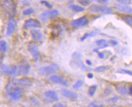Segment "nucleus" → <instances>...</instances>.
<instances>
[{
  "instance_id": "obj_29",
  "label": "nucleus",
  "mask_w": 132,
  "mask_h": 107,
  "mask_svg": "<svg viewBox=\"0 0 132 107\" xmlns=\"http://www.w3.org/2000/svg\"><path fill=\"white\" fill-rule=\"evenodd\" d=\"M88 107H104V105H100L95 102H92L88 105Z\"/></svg>"
},
{
  "instance_id": "obj_20",
  "label": "nucleus",
  "mask_w": 132,
  "mask_h": 107,
  "mask_svg": "<svg viewBox=\"0 0 132 107\" xmlns=\"http://www.w3.org/2000/svg\"><path fill=\"white\" fill-rule=\"evenodd\" d=\"M116 90L119 94H122V95L126 96L127 94L128 93V90L126 87L124 86H120V87H118L116 89Z\"/></svg>"
},
{
  "instance_id": "obj_6",
  "label": "nucleus",
  "mask_w": 132,
  "mask_h": 107,
  "mask_svg": "<svg viewBox=\"0 0 132 107\" xmlns=\"http://www.w3.org/2000/svg\"><path fill=\"white\" fill-rule=\"evenodd\" d=\"M59 13H60L57 10H49V11H47L43 13L39 18L43 22L46 23V22L49 21L52 19H53L58 16Z\"/></svg>"
},
{
  "instance_id": "obj_31",
  "label": "nucleus",
  "mask_w": 132,
  "mask_h": 107,
  "mask_svg": "<svg viewBox=\"0 0 132 107\" xmlns=\"http://www.w3.org/2000/svg\"><path fill=\"white\" fill-rule=\"evenodd\" d=\"M119 100V98L118 96H114V97L111 98V99L108 100V102L109 103H116Z\"/></svg>"
},
{
  "instance_id": "obj_34",
  "label": "nucleus",
  "mask_w": 132,
  "mask_h": 107,
  "mask_svg": "<svg viewBox=\"0 0 132 107\" xmlns=\"http://www.w3.org/2000/svg\"><path fill=\"white\" fill-rule=\"evenodd\" d=\"M53 107H65V105H64L63 103L58 102L53 105Z\"/></svg>"
},
{
  "instance_id": "obj_25",
  "label": "nucleus",
  "mask_w": 132,
  "mask_h": 107,
  "mask_svg": "<svg viewBox=\"0 0 132 107\" xmlns=\"http://www.w3.org/2000/svg\"><path fill=\"white\" fill-rule=\"evenodd\" d=\"M78 2L82 6L86 7L89 6L91 3V1L90 0H78Z\"/></svg>"
},
{
  "instance_id": "obj_22",
  "label": "nucleus",
  "mask_w": 132,
  "mask_h": 107,
  "mask_svg": "<svg viewBox=\"0 0 132 107\" xmlns=\"http://www.w3.org/2000/svg\"><path fill=\"white\" fill-rule=\"evenodd\" d=\"M109 69H110L109 66H101L97 67V68H95L94 70L97 72H103L109 70Z\"/></svg>"
},
{
  "instance_id": "obj_26",
  "label": "nucleus",
  "mask_w": 132,
  "mask_h": 107,
  "mask_svg": "<svg viewBox=\"0 0 132 107\" xmlns=\"http://www.w3.org/2000/svg\"><path fill=\"white\" fill-rule=\"evenodd\" d=\"M118 72L119 73H123V74H127V75H129L132 76V71L129 70L124 69H120L118 70Z\"/></svg>"
},
{
  "instance_id": "obj_8",
  "label": "nucleus",
  "mask_w": 132,
  "mask_h": 107,
  "mask_svg": "<svg viewBox=\"0 0 132 107\" xmlns=\"http://www.w3.org/2000/svg\"><path fill=\"white\" fill-rule=\"evenodd\" d=\"M89 23V20L86 16H82L73 20L71 25L74 28H80L86 26Z\"/></svg>"
},
{
  "instance_id": "obj_23",
  "label": "nucleus",
  "mask_w": 132,
  "mask_h": 107,
  "mask_svg": "<svg viewBox=\"0 0 132 107\" xmlns=\"http://www.w3.org/2000/svg\"><path fill=\"white\" fill-rule=\"evenodd\" d=\"M96 89H97V85H93L90 86V87H89V89H88V94H89L90 96H94L95 93L96 91Z\"/></svg>"
},
{
  "instance_id": "obj_39",
  "label": "nucleus",
  "mask_w": 132,
  "mask_h": 107,
  "mask_svg": "<svg viewBox=\"0 0 132 107\" xmlns=\"http://www.w3.org/2000/svg\"><path fill=\"white\" fill-rule=\"evenodd\" d=\"M86 63L88 65H89V66H90V65H92V62H91V61H90V60H86Z\"/></svg>"
},
{
  "instance_id": "obj_32",
  "label": "nucleus",
  "mask_w": 132,
  "mask_h": 107,
  "mask_svg": "<svg viewBox=\"0 0 132 107\" xmlns=\"http://www.w3.org/2000/svg\"><path fill=\"white\" fill-rule=\"evenodd\" d=\"M41 4H44V6H46L47 7H48L49 8H51L52 7V5L50 4L49 3L47 2V1H44H44H41Z\"/></svg>"
},
{
  "instance_id": "obj_27",
  "label": "nucleus",
  "mask_w": 132,
  "mask_h": 107,
  "mask_svg": "<svg viewBox=\"0 0 132 107\" xmlns=\"http://www.w3.org/2000/svg\"><path fill=\"white\" fill-rule=\"evenodd\" d=\"M35 12V10L34 8H29L27 9H26L23 12V15L25 16H27V15H30L32 13H34Z\"/></svg>"
},
{
  "instance_id": "obj_4",
  "label": "nucleus",
  "mask_w": 132,
  "mask_h": 107,
  "mask_svg": "<svg viewBox=\"0 0 132 107\" xmlns=\"http://www.w3.org/2000/svg\"><path fill=\"white\" fill-rule=\"evenodd\" d=\"M58 69V67L56 65L47 66L43 67L39 69L38 73L42 77H47V76L52 75L56 73Z\"/></svg>"
},
{
  "instance_id": "obj_37",
  "label": "nucleus",
  "mask_w": 132,
  "mask_h": 107,
  "mask_svg": "<svg viewBox=\"0 0 132 107\" xmlns=\"http://www.w3.org/2000/svg\"><path fill=\"white\" fill-rule=\"evenodd\" d=\"M98 56L101 58H104V54L102 52H98Z\"/></svg>"
},
{
  "instance_id": "obj_24",
  "label": "nucleus",
  "mask_w": 132,
  "mask_h": 107,
  "mask_svg": "<svg viewBox=\"0 0 132 107\" xmlns=\"http://www.w3.org/2000/svg\"><path fill=\"white\" fill-rule=\"evenodd\" d=\"M83 84H84V82L82 80H78L76 81V82L73 85V89L78 90L82 87Z\"/></svg>"
},
{
  "instance_id": "obj_30",
  "label": "nucleus",
  "mask_w": 132,
  "mask_h": 107,
  "mask_svg": "<svg viewBox=\"0 0 132 107\" xmlns=\"http://www.w3.org/2000/svg\"><path fill=\"white\" fill-rule=\"evenodd\" d=\"M116 1H117L118 3H119V4L128 5L131 3L132 0H116Z\"/></svg>"
},
{
  "instance_id": "obj_1",
  "label": "nucleus",
  "mask_w": 132,
  "mask_h": 107,
  "mask_svg": "<svg viewBox=\"0 0 132 107\" xmlns=\"http://www.w3.org/2000/svg\"><path fill=\"white\" fill-rule=\"evenodd\" d=\"M6 90L8 95L13 100L18 101L22 97V90L15 79L9 81L6 87Z\"/></svg>"
},
{
  "instance_id": "obj_40",
  "label": "nucleus",
  "mask_w": 132,
  "mask_h": 107,
  "mask_svg": "<svg viewBox=\"0 0 132 107\" xmlns=\"http://www.w3.org/2000/svg\"><path fill=\"white\" fill-rule=\"evenodd\" d=\"M3 58V55L2 52L0 51V60H2Z\"/></svg>"
},
{
  "instance_id": "obj_35",
  "label": "nucleus",
  "mask_w": 132,
  "mask_h": 107,
  "mask_svg": "<svg viewBox=\"0 0 132 107\" xmlns=\"http://www.w3.org/2000/svg\"><path fill=\"white\" fill-rule=\"evenodd\" d=\"M93 77H94V75H93V73H88L87 74V77L89 79H92L93 78Z\"/></svg>"
},
{
  "instance_id": "obj_41",
  "label": "nucleus",
  "mask_w": 132,
  "mask_h": 107,
  "mask_svg": "<svg viewBox=\"0 0 132 107\" xmlns=\"http://www.w3.org/2000/svg\"><path fill=\"white\" fill-rule=\"evenodd\" d=\"M112 107H118V106H115V105H114V106H112Z\"/></svg>"
},
{
  "instance_id": "obj_12",
  "label": "nucleus",
  "mask_w": 132,
  "mask_h": 107,
  "mask_svg": "<svg viewBox=\"0 0 132 107\" xmlns=\"http://www.w3.org/2000/svg\"><path fill=\"white\" fill-rule=\"evenodd\" d=\"M61 93L64 97L70 100H72V101H76V100L78 99V94L76 93L73 92V91L69 90L62 89L61 90Z\"/></svg>"
},
{
  "instance_id": "obj_18",
  "label": "nucleus",
  "mask_w": 132,
  "mask_h": 107,
  "mask_svg": "<svg viewBox=\"0 0 132 107\" xmlns=\"http://www.w3.org/2000/svg\"><path fill=\"white\" fill-rule=\"evenodd\" d=\"M100 33V31L99 30H95L90 33H87L85 34L81 38V40L84 41L85 40H86L87 39H88V38H89V37H95V36L98 35Z\"/></svg>"
},
{
  "instance_id": "obj_38",
  "label": "nucleus",
  "mask_w": 132,
  "mask_h": 107,
  "mask_svg": "<svg viewBox=\"0 0 132 107\" xmlns=\"http://www.w3.org/2000/svg\"><path fill=\"white\" fill-rule=\"evenodd\" d=\"M128 93H129L130 95L132 96V86H131V87L129 88V89H128Z\"/></svg>"
},
{
  "instance_id": "obj_21",
  "label": "nucleus",
  "mask_w": 132,
  "mask_h": 107,
  "mask_svg": "<svg viewBox=\"0 0 132 107\" xmlns=\"http://www.w3.org/2000/svg\"><path fill=\"white\" fill-rule=\"evenodd\" d=\"M7 51V44L4 40L0 41V51L5 53Z\"/></svg>"
},
{
  "instance_id": "obj_19",
  "label": "nucleus",
  "mask_w": 132,
  "mask_h": 107,
  "mask_svg": "<svg viewBox=\"0 0 132 107\" xmlns=\"http://www.w3.org/2000/svg\"><path fill=\"white\" fill-rule=\"evenodd\" d=\"M70 8L73 11L76 12H84L85 10V8L82 7L78 6V5H75V4H72L70 6Z\"/></svg>"
},
{
  "instance_id": "obj_36",
  "label": "nucleus",
  "mask_w": 132,
  "mask_h": 107,
  "mask_svg": "<svg viewBox=\"0 0 132 107\" xmlns=\"http://www.w3.org/2000/svg\"><path fill=\"white\" fill-rule=\"evenodd\" d=\"M110 43L112 45H118V42L114 40H110Z\"/></svg>"
},
{
  "instance_id": "obj_17",
  "label": "nucleus",
  "mask_w": 132,
  "mask_h": 107,
  "mask_svg": "<svg viewBox=\"0 0 132 107\" xmlns=\"http://www.w3.org/2000/svg\"><path fill=\"white\" fill-rule=\"evenodd\" d=\"M16 83L20 86H24V87H30L32 85V82L30 79L28 78H21L20 79H15Z\"/></svg>"
},
{
  "instance_id": "obj_11",
  "label": "nucleus",
  "mask_w": 132,
  "mask_h": 107,
  "mask_svg": "<svg viewBox=\"0 0 132 107\" xmlns=\"http://www.w3.org/2000/svg\"><path fill=\"white\" fill-rule=\"evenodd\" d=\"M114 7L118 11L126 13V14H131L132 13V8L128 5L116 4L114 5Z\"/></svg>"
},
{
  "instance_id": "obj_3",
  "label": "nucleus",
  "mask_w": 132,
  "mask_h": 107,
  "mask_svg": "<svg viewBox=\"0 0 132 107\" xmlns=\"http://www.w3.org/2000/svg\"><path fill=\"white\" fill-rule=\"evenodd\" d=\"M90 11L95 13H102V14H110L113 12V9L108 6H100L93 4L90 7Z\"/></svg>"
},
{
  "instance_id": "obj_5",
  "label": "nucleus",
  "mask_w": 132,
  "mask_h": 107,
  "mask_svg": "<svg viewBox=\"0 0 132 107\" xmlns=\"http://www.w3.org/2000/svg\"><path fill=\"white\" fill-rule=\"evenodd\" d=\"M0 71L6 75L12 76L16 75L18 72V68L15 65H2L0 66Z\"/></svg>"
},
{
  "instance_id": "obj_15",
  "label": "nucleus",
  "mask_w": 132,
  "mask_h": 107,
  "mask_svg": "<svg viewBox=\"0 0 132 107\" xmlns=\"http://www.w3.org/2000/svg\"><path fill=\"white\" fill-rule=\"evenodd\" d=\"M30 66L27 63H23L18 67V72L21 75H27L30 72Z\"/></svg>"
},
{
  "instance_id": "obj_2",
  "label": "nucleus",
  "mask_w": 132,
  "mask_h": 107,
  "mask_svg": "<svg viewBox=\"0 0 132 107\" xmlns=\"http://www.w3.org/2000/svg\"><path fill=\"white\" fill-rule=\"evenodd\" d=\"M1 7L4 11L11 18H13L16 14V4L13 0H4Z\"/></svg>"
},
{
  "instance_id": "obj_28",
  "label": "nucleus",
  "mask_w": 132,
  "mask_h": 107,
  "mask_svg": "<svg viewBox=\"0 0 132 107\" xmlns=\"http://www.w3.org/2000/svg\"><path fill=\"white\" fill-rule=\"evenodd\" d=\"M123 19H124V20L128 24V25H130L132 27V16H126Z\"/></svg>"
},
{
  "instance_id": "obj_7",
  "label": "nucleus",
  "mask_w": 132,
  "mask_h": 107,
  "mask_svg": "<svg viewBox=\"0 0 132 107\" xmlns=\"http://www.w3.org/2000/svg\"><path fill=\"white\" fill-rule=\"evenodd\" d=\"M28 50L30 52L33 57L35 59L36 61L39 60L41 58V54L40 52L38 50V46L36 45V44L34 42L29 43L28 46Z\"/></svg>"
},
{
  "instance_id": "obj_33",
  "label": "nucleus",
  "mask_w": 132,
  "mask_h": 107,
  "mask_svg": "<svg viewBox=\"0 0 132 107\" xmlns=\"http://www.w3.org/2000/svg\"><path fill=\"white\" fill-rule=\"evenodd\" d=\"M94 1L100 4H107L109 2V0H94Z\"/></svg>"
},
{
  "instance_id": "obj_13",
  "label": "nucleus",
  "mask_w": 132,
  "mask_h": 107,
  "mask_svg": "<svg viewBox=\"0 0 132 107\" xmlns=\"http://www.w3.org/2000/svg\"><path fill=\"white\" fill-rule=\"evenodd\" d=\"M16 29V22L13 18H10L9 20L7 28V36H11Z\"/></svg>"
},
{
  "instance_id": "obj_14",
  "label": "nucleus",
  "mask_w": 132,
  "mask_h": 107,
  "mask_svg": "<svg viewBox=\"0 0 132 107\" xmlns=\"http://www.w3.org/2000/svg\"><path fill=\"white\" fill-rule=\"evenodd\" d=\"M44 95L48 99L52 102H57L59 101V97L58 94L54 90H48L45 92Z\"/></svg>"
},
{
  "instance_id": "obj_10",
  "label": "nucleus",
  "mask_w": 132,
  "mask_h": 107,
  "mask_svg": "<svg viewBox=\"0 0 132 107\" xmlns=\"http://www.w3.org/2000/svg\"><path fill=\"white\" fill-rule=\"evenodd\" d=\"M49 80L52 82L54 84H61V85H64V86H69V82L63 78L59 77L58 75H52L50 77Z\"/></svg>"
},
{
  "instance_id": "obj_9",
  "label": "nucleus",
  "mask_w": 132,
  "mask_h": 107,
  "mask_svg": "<svg viewBox=\"0 0 132 107\" xmlns=\"http://www.w3.org/2000/svg\"><path fill=\"white\" fill-rule=\"evenodd\" d=\"M41 27V23L39 20L35 19H29L24 22L23 27L25 29L30 28H38Z\"/></svg>"
},
{
  "instance_id": "obj_16",
  "label": "nucleus",
  "mask_w": 132,
  "mask_h": 107,
  "mask_svg": "<svg viewBox=\"0 0 132 107\" xmlns=\"http://www.w3.org/2000/svg\"><path fill=\"white\" fill-rule=\"evenodd\" d=\"M31 36L34 40L39 41L43 39V33L39 30H32L30 31Z\"/></svg>"
}]
</instances>
